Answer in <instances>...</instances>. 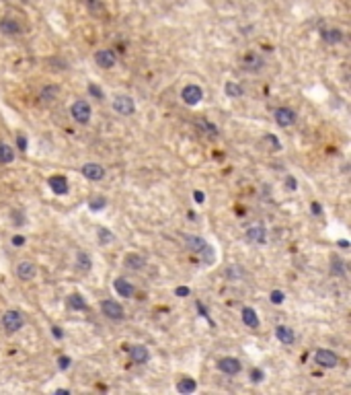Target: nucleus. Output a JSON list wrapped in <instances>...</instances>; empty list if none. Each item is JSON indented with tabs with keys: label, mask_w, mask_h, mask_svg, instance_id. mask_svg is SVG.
Masks as SVG:
<instances>
[{
	"label": "nucleus",
	"mask_w": 351,
	"mask_h": 395,
	"mask_svg": "<svg viewBox=\"0 0 351 395\" xmlns=\"http://www.w3.org/2000/svg\"><path fill=\"white\" fill-rule=\"evenodd\" d=\"M273 115H275V121L279 128H290L296 124V112L290 110V107H277Z\"/></svg>",
	"instance_id": "obj_4"
},
{
	"label": "nucleus",
	"mask_w": 351,
	"mask_h": 395,
	"mask_svg": "<svg viewBox=\"0 0 351 395\" xmlns=\"http://www.w3.org/2000/svg\"><path fill=\"white\" fill-rule=\"evenodd\" d=\"M35 274H37V268H35L31 262H21V264L17 266V276H19V280L29 282V280L35 278Z\"/></svg>",
	"instance_id": "obj_13"
},
{
	"label": "nucleus",
	"mask_w": 351,
	"mask_h": 395,
	"mask_svg": "<svg viewBox=\"0 0 351 395\" xmlns=\"http://www.w3.org/2000/svg\"><path fill=\"white\" fill-rule=\"evenodd\" d=\"M175 294L177 296H189V288H187V286H179V288L175 290Z\"/></svg>",
	"instance_id": "obj_39"
},
{
	"label": "nucleus",
	"mask_w": 351,
	"mask_h": 395,
	"mask_svg": "<svg viewBox=\"0 0 351 395\" xmlns=\"http://www.w3.org/2000/svg\"><path fill=\"white\" fill-rule=\"evenodd\" d=\"M101 311L105 313V317H109V319H123V307L119 305V303H115V301H103L101 303Z\"/></svg>",
	"instance_id": "obj_9"
},
{
	"label": "nucleus",
	"mask_w": 351,
	"mask_h": 395,
	"mask_svg": "<svg viewBox=\"0 0 351 395\" xmlns=\"http://www.w3.org/2000/svg\"><path fill=\"white\" fill-rule=\"evenodd\" d=\"M265 237H267V230H265L263 225L249 226V230H247V241H251V243H265Z\"/></svg>",
	"instance_id": "obj_14"
},
{
	"label": "nucleus",
	"mask_w": 351,
	"mask_h": 395,
	"mask_svg": "<svg viewBox=\"0 0 351 395\" xmlns=\"http://www.w3.org/2000/svg\"><path fill=\"white\" fill-rule=\"evenodd\" d=\"M251 381H255V383H261V381H263V371L252 369V371H251Z\"/></svg>",
	"instance_id": "obj_35"
},
{
	"label": "nucleus",
	"mask_w": 351,
	"mask_h": 395,
	"mask_svg": "<svg viewBox=\"0 0 351 395\" xmlns=\"http://www.w3.org/2000/svg\"><path fill=\"white\" fill-rule=\"evenodd\" d=\"M95 62L101 68H113L115 66V54L111 50H99L95 54Z\"/></svg>",
	"instance_id": "obj_11"
},
{
	"label": "nucleus",
	"mask_w": 351,
	"mask_h": 395,
	"mask_svg": "<svg viewBox=\"0 0 351 395\" xmlns=\"http://www.w3.org/2000/svg\"><path fill=\"white\" fill-rule=\"evenodd\" d=\"M320 35H322V39H325L327 44H331V46L339 44L341 39H343V33H341L339 29H325V31H322Z\"/></svg>",
	"instance_id": "obj_23"
},
{
	"label": "nucleus",
	"mask_w": 351,
	"mask_h": 395,
	"mask_svg": "<svg viewBox=\"0 0 351 395\" xmlns=\"http://www.w3.org/2000/svg\"><path fill=\"white\" fill-rule=\"evenodd\" d=\"M148 358H150V352H148L146 346L138 344V346H132V348H130V360H132L134 364H144V362H148Z\"/></svg>",
	"instance_id": "obj_12"
},
{
	"label": "nucleus",
	"mask_w": 351,
	"mask_h": 395,
	"mask_svg": "<svg viewBox=\"0 0 351 395\" xmlns=\"http://www.w3.org/2000/svg\"><path fill=\"white\" fill-rule=\"evenodd\" d=\"M82 175L87 177L89 181H101L105 177V169L101 165H97V163H87V165L82 167Z\"/></svg>",
	"instance_id": "obj_10"
},
{
	"label": "nucleus",
	"mask_w": 351,
	"mask_h": 395,
	"mask_svg": "<svg viewBox=\"0 0 351 395\" xmlns=\"http://www.w3.org/2000/svg\"><path fill=\"white\" fill-rule=\"evenodd\" d=\"M243 321H245V325H249V328L257 330V328H259V317H257V311H255V309H251V307L243 309Z\"/></svg>",
	"instance_id": "obj_19"
},
{
	"label": "nucleus",
	"mask_w": 351,
	"mask_h": 395,
	"mask_svg": "<svg viewBox=\"0 0 351 395\" xmlns=\"http://www.w3.org/2000/svg\"><path fill=\"white\" fill-rule=\"evenodd\" d=\"M89 93L93 95L95 99H103V91H101L99 87H97L95 83H91V85H89Z\"/></svg>",
	"instance_id": "obj_33"
},
{
	"label": "nucleus",
	"mask_w": 351,
	"mask_h": 395,
	"mask_svg": "<svg viewBox=\"0 0 351 395\" xmlns=\"http://www.w3.org/2000/svg\"><path fill=\"white\" fill-rule=\"evenodd\" d=\"M193 198H195V202H198V204H203V202H205V194L200 192V189H198V192H193Z\"/></svg>",
	"instance_id": "obj_38"
},
{
	"label": "nucleus",
	"mask_w": 351,
	"mask_h": 395,
	"mask_svg": "<svg viewBox=\"0 0 351 395\" xmlns=\"http://www.w3.org/2000/svg\"><path fill=\"white\" fill-rule=\"evenodd\" d=\"M17 144H19L21 151H27V138H25V136H19V138H17Z\"/></svg>",
	"instance_id": "obj_41"
},
{
	"label": "nucleus",
	"mask_w": 351,
	"mask_h": 395,
	"mask_svg": "<svg viewBox=\"0 0 351 395\" xmlns=\"http://www.w3.org/2000/svg\"><path fill=\"white\" fill-rule=\"evenodd\" d=\"M113 286H115V292H117V294H121V296H128V298H130V296H134V286H132L128 280L117 278Z\"/></svg>",
	"instance_id": "obj_20"
},
{
	"label": "nucleus",
	"mask_w": 351,
	"mask_h": 395,
	"mask_svg": "<svg viewBox=\"0 0 351 395\" xmlns=\"http://www.w3.org/2000/svg\"><path fill=\"white\" fill-rule=\"evenodd\" d=\"M113 110L121 115H132L136 112V103L132 97H128V95H119V97L113 99Z\"/></svg>",
	"instance_id": "obj_5"
},
{
	"label": "nucleus",
	"mask_w": 351,
	"mask_h": 395,
	"mask_svg": "<svg viewBox=\"0 0 351 395\" xmlns=\"http://www.w3.org/2000/svg\"><path fill=\"white\" fill-rule=\"evenodd\" d=\"M87 8L93 12L95 17H101L103 12H105V6H103L101 0H87Z\"/></svg>",
	"instance_id": "obj_26"
},
{
	"label": "nucleus",
	"mask_w": 351,
	"mask_h": 395,
	"mask_svg": "<svg viewBox=\"0 0 351 395\" xmlns=\"http://www.w3.org/2000/svg\"><path fill=\"white\" fill-rule=\"evenodd\" d=\"M23 323H25V317L21 315L19 311H6L4 315H2V328H4V332H8V334L19 332V330L23 328Z\"/></svg>",
	"instance_id": "obj_1"
},
{
	"label": "nucleus",
	"mask_w": 351,
	"mask_h": 395,
	"mask_svg": "<svg viewBox=\"0 0 351 395\" xmlns=\"http://www.w3.org/2000/svg\"><path fill=\"white\" fill-rule=\"evenodd\" d=\"M310 208H312V214H314V216H320V214H322V206H320L318 202H312Z\"/></svg>",
	"instance_id": "obj_37"
},
{
	"label": "nucleus",
	"mask_w": 351,
	"mask_h": 395,
	"mask_svg": "<svg viewBox=\"0 0 351 395\" xmlns=\"http://www.w3.org/2000/svg\"><path fill=\"white\" fill-rule=\"evenodd\" d=\"M181 99H183L187 105H198L203 99V91L198 85H187L183 91H181Z\"/></svg>",
	"instance_id": "obj_6"
},
{
	"label": "nucleus",
	"mask_w": 351,
	"mask_h": 395,
	"mask_svg": "<svg viewBox=\"0 0 351 395\" xmlns=\"http://www.w3.org/2000/svg\"><path fill=\"white\" fill-rule=\"evenodd\" d=\"M105 206H107V200H105L103 196H95V198H91V200H89V208H91V210H95V212H97V210H101V208H105Z\"/></svg>",
	"instance_id": "obj_28"
},
{
	"label": "nucleus",
	"mask_w": 351,
	"mask_h": 395,
	"mask_svg": "<svg viewBox=\"0 0 351 395\" xmlns=\"http://www.w3.org/2000/svg\"><path fill=\"white\" fill-rule=\"evenodd\" d=\"M185 245H187V249L189 251H193V253H207L209 255V260L214 262V253H212V247L201 239V237H193V235H189V237H185Z\"/></svg>",
	"instance_id": "obj_2"
},
{
	"label": "nucleus",
	"mask_w": 351,
	"mask_h": 395,
	"mask_svg": "<svg viewBox=\"0 0 351 395\" xmlns=\"http://www.w3.org/2000/svg\"><path fill=\"white\" fill-rule=\"evenodd\" d=\"M50 187H51V192L60 194V196L68 194V181H66V177H62V175L50 177Z\"/></svg>",
	"instance_id": "obj_16"
},
{
	"label": "nucleus",
	"mask_w": 351,
	"mask_h": 395,
	"mask_svg": "<svg viewBox=\"0 0 351 395\" xmlns=\"http://www.w3.org/2000/svg\"><path fill=\"white\" fill-rule=\"evenodd\" d=\"M331 272L335 276H345V262L341 257H331Z\"/></svg>",
	"instance_id": "obj_24"
},
{
	"label": "nucleus",
	"mask_w": 351,
	"mask_h": 395,
	"mask_svg": "<svg viewBox=\"0 0 351 395\" xmlns=\"http://www.w3.org/2000/svg\"><path fill=\"white\" fill-rule=\"evenodd\" d=\"M218 369L222 373H226V375H238V373H241V369H243V364H241V360H238V358L226 356V358H220L218 360Z\"/></svg>",
	"instance_id": "obj_7"
},
{
	"label": "nucleus",
	"mask_w": 351,
	"mask_h": 395,
	"mask_svg": "<svg viewBox=\"0 0 351 395\" xmlns=\"http://www.w3.org/2000/svg\"><path fill=\"white\" fill-rule=\"evenodd\" d=\"M99 241L101 243H111V241H113V235H111L109 228H99Z\"/></svg>",
	"instance_id": "obj_32"
},
{
	"label": "nucleus",
	"mask_w": 351,
	"mask_h": 395,
	"mask_svg": "<svg viewBox=\"0 0 351 395\" xmlns=\"http://www.w3.org/2000/svg\"><path fill=\"white\" fill-rule=\"evenodd\" d=\"M195 389H198V385H195L193 379H183V381H179V383H177V391L179 393H193Z\"/></svg>",
	"instance_id": "obj_25"
},
{
	"label": "nucleus",
	"mask_w": 351,
	"mask_h": 395,
	"mask_svg": "<svg viewBox=\"0 0 351 395\" xmlns=\"http://www.w3.org/2000/svg\"><path fill=\"white\" fill-rule=\"evenodd\" d=\"M125 266H128L130 270H142L146 266V260L138 253H130V255H125Z\"/></svg>",
	"instance_id": "obj_21"
},
{
	"label": "nucleus",
	"mask_w": 351,
	"mask_h": 395,
	"mask_svg": "<svg viewBox=\"0 0 351 395\" xmlns=\"http://www.w3.org/2000/svg\"><path fill=\"white\" fill-rule=\"evenodd\" d=\"M339 247H341V249H347V247H349V243H347L345 239H341V241H339Z\"/></svg>",
	"instance_id": "obj_44"
},
{
	"label": "nucleus",
	"mask_w": 351,
	"mask_h": 395,
	"mask_svg": "<svg viewBox=\"0 0 351 395\" xmlns=\"http://www.w3.org/2000/svg\"><path fill=\"white\" fill-rule=\"evenodd\" d=\"M288 187L290 189H296V179H294V177H288Z\"/></svg>",
	"instance_id": "obj_43"
},
{
	"label": "nucleus",
	"mask_w": 351,
	"mask_h": 395,
	"mask_svg": "<svg viewBox=\"0 0 351 395\" xmlns=\"http://www.w3.org/2000/svg\"><path fill=\"white\" fill-rule=\"evenodd\" d=\"M12 161H15V151L8 144L0 142V165H8Z\"/></svg>",
	"instance_id": "obj_22"
},
{
	"label": "nucleus",
	"mask_w": 351,
	"mask_h": 395,
	"mask_svg": "<svg viewBox=\"0 0 351 395\" xmlns=\"http://www.w3.org/2000/svg\"><path fill=\"white\" fill-rule=\"evenodd\" d=\"M226 95H228V97H232V99L241 97V95H243V87L236 85V83H226Z\"/></svg>",
	"instance_id": "obj_30"
},
{
	"label": "nucleus",
	"mask_w": 351,
	"mask_h": 395,
	"mask_svg": "<svg viewBox=\"0 0 351 395\" xmlns=\"http://www.w3.org/2000/svg\"><path fill=\"white\" fill-rule=\"evenodd\" d=\"M12 245H17V247L25 245V237L23 235H15V237H12Z\"/></svg>",
	"instance_id": "obj_40"
},
{
	"label": "nucleus",
	"mask_w": 351,
	"mask_h": 395,
	"mask_svg": "<svg viewBox=\"0 0 351 395\" xmlns=\"http://www.w3.org/2000/svg\"><path fill=\"white\" fill-rule=\"evenodd\" d=\"M58 366H60L62 371H66L68 366H70V358H68V356H60V358H58Z\"/></svg>",
	"instance_id": "obj_36"
},
{
	"label": "nucleus",
	"mask_w": 351,
	"mask_h": 395,
	"mask_svg": "<svg viewBox=\"0 0 351 395\" xmlns=\"http://www.w3.org/2000/svg\"><path fill=\"white\" fill-rule=\"evenodd\" d=\"M55 95H58V87H46L44 91H41V99L44 101H50V99H53Z\"/></svg>",
	"instance_id": "obj_31"
},
{
	"label": "nucleus",
	"mask_w": 351,
	"mask_h": 395,
	"mask_svg": "<svg viewBox=\"0 0 351 395\" xmlns=\"http://www.w3.org/2000/svg\"><path fill=\"white\" fill-rule=\"evenodd\" d=\"M70 307H72V309H78V311H84V309H87L89 305L87 303H84V298L80 296V294H72V296H70Z\"/></svg>",
	"instance_id": "obj_29"
},
{
	"label": "nucleus",
	"mask_w": 351,
	"mask_h": 395,
	"mask_svg": "<svg viewBox=\"0 0 351 395\" xmlns=\"http://www.w3.org/2000/svg\"><path fill=\"white\" fill-rule=\"evenodd\" d=\"M243 66H245V70H261V68L265 66V60L263 58H259L257 54H249V56L245 58V62H243Z\"/></svg>",
	"instance_id": "obj_18"
},
{
	"label": "nucleus",
	"mask_w": 351,
	"mask_h": 395,
	"mask_svg": "<svg viewBox=\"0 0 351 395\" xmlns=\"http://www.w3.org/2000/svg\"><path fill=\"white\" fill-rule=\"evenodd\" d=\"M0 33H4V35H19L21 33V25L15 21V19H10V17H6V19H2L0 21Z\"/></svg>",
	"instance_id": "obj_15"
},
{
	"label": "nucleus",
	"mask_w": 351,
	"mask_h": 395,
	"mask_svg": "<svg viewBox=\"0 0 351 395\" xmlns=\"http://www.w3.org/2000/svg\"><path fill=\"white\" fill-rule=\"evenodd\" d=\"M70 113H72V117L78 121V124H89V119H91V105L87 101L78 99L76 103H72V107H70Z\"/></svg>",
	"instance_id": "obj_3"
},
{
	"label": "nucleus",
	"mask_w": 351,
	"mask_h": 395,
	"mask_svg": "<svg viewBox=\"0 0 351 395\" xmlns=\"http://www.w3.org/2000/svg\"><path fill=\"white\" fill-rule=\"evenodd\" d=\"M275 336H277L279 342L286 344V346H292V344H294V339H296L294 332H292L290 328H286V325H279V328H275Z\"/></svg>",
	"instance_id": "obj_17"
},
{
	"label": "nucleus",
	"mask_w": 351,
	"mask_h": 395,
	"mask_svg": "<svg viewBox=\"0 0 351 395\" xmlns=\"http://www.w3.org/2000/svg\"><path fill=\"white\" fill-rule=\"evenodd\" d=\"M76 264H78V268H80V270H84V272H89V270H91V266H93V264H91V257H89L87 253H84V251H80V253L76 255Z\"/></svg>",
	"instance_id": "obj_27"
},
{
	"label": "nucleus",
	"mask_w": 351,
	"mask_h": 395,
	"mask_svg": "<svg viewBox=\"0 0 351 395\" xmlns=\"http://www.w3.org/2000/svg\"><path fill=\"white\" fill-rule=\"evenodd\" d=\"M284 292L282 290H273L271 292V303H275V305H279V303H284Z\"/></svg>",
	"instance_id": "obj_34"
},
{
	"label": "nucleus",
	"mask_w": 351,
	"mask_h": 395,
	"mask_svg": "<svg viewBox=\"0 0 351 395\" xmlns=\"http://www.w3.org/2000/svg\"><path fill=\"white\" fill-rule=\"evenodd\" d=\"M51 334H53V338H62V336H64L60 328H51Z\"/></svg>",
	"instance_id": "obj_42"
},
{
	"label": "nucleus",
	"mask_w": 351,
	"mask_h": 395,
	"mask_svg": "<svg viewBox=\"0 0 351 395\" xmlns=\"http://www.w3.org/2000/svg\"><path fill=\"white\" fill-rule=\"evenodd\" d=\"M314 360H316V364L325 366V369H333V366H337V362H339L337 354H333L329 350H316L314 352Z\"/></svg>",
	"instance_id": "obj_8"
}]
</instances>
